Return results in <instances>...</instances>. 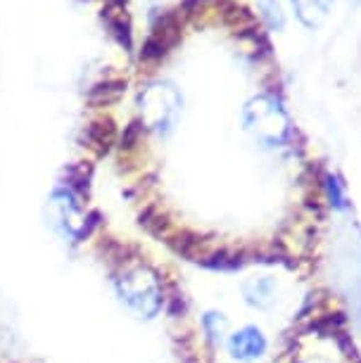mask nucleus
<instances>
[{"label": "nucleus", "mask_w": 361, "mask_h": 363, "mask_svg": "<svg viewBox=\"0 0 361 363\" xmlns=\"http://www.w3.org/2000/svg\"><path fill=\"white\" fill-rule=\"evenodd\" d=\"M112 287L119 304L140 320H155L167 304L157 273L145 264L119 266L112 273Z\"/></svg>", "instance_id": "obj_1"}, {"label": "nucleus", "mask_w": 361, "mask_h": 363, "mask_svg": "<svg viewBox=\"0 0 361 363\" xmlns=\"http://www.w3.org/2000/svg\"><path fill=\"white\" fill-rule=\"evenodd\" d=\"M43 218L60 240L70 245H81L93 235L98 225V211H86L81 204V195H77L67 183H57L45 197Z\"/></svg>", "instance_id": "obj_2"}, {"label": "nucleus", "mask_w": 361, "mask_h": 363, "mask_svg": "<svg viewBox=\"0 0 361 363\" xmlns=\"http://www.w3.org/2000/svg\"><path fill=\"white\" fill-rule=\"evenodd\" d=\"M269 349V337L264 335L260 325L248 323L240 325L238 330L228 333L226 337V352L233 361L238 363H255L264 359Z\"/></svg>", "instance_id": "obj_3"}, {"label": "nucleus", "mask_w": 361, "mask_h": 363, "mask_svg": "<svg viewBox=\"0 0 361 363\" xmlns=\"http://www.w3.org/2000/svg\"><path fill=\"white\" fill-rule=\"evenodd\" d=\"M243 299L255 311H271L278 299V283L274 276H252L240 285Z\"/></svg>", "instance_id": "obj_4"}, {"label": "nucleus", "mask_w": 361, "mask_h": 363, "mask_svg": "<svg viewBox=\"0 0 361 363\" xmlns=\"http://www.w3.org/2000/svg\"><path fill=\"white\" fill-rule=\"evenodd\" d=\"M200 328H202L204 340H207L212 347L221 345V342H226V337H228V318L223 311L207 309L200 316Z\"/></svg>", "instance_id": "obj_5"}, {"label": "nucleus", "mask_w": 361, "mask_h": 363, "mask_svg": "<svg viewBox=\"0 0 361 363\" xmlns=\"http://www.w3.org/2000/svg\"><path fill=\"white\" fill-rule=\"evenodd\" d=\"M84 135H86L88 147H93L98 155H105L107 150L112 147L117 131H114V124L110 119H98V121H93L91 126H86Z\"/></svg>", "instance_id": "obj_6"}, {"label": "nucleus", "mask_w": 361, "mask_h": 363, "mask_svg": "<svg viewBox=\"0 0 361 363\" xmlns=\"http://www.w3.org/2000/svg\"><path fill=\"white\" fill-rule=\"evenodd\" d=\"M102 19H105L112 36L117 38V43L128 50V48H131V22H128V17L124 15V10L107 5V8L102 10Z\"/></svg>", "instance_id": "obj_7"}, {"label": "nucleus", "mask_w": 361, "mask_h": 363, "mask_svg": "<svg viewBox=\"0 0 361 363\" xmlns=\"http://www.w3.org/2000/svg\"><path fill=\"white\" fill-rule=\"evenodd\" d=\"M204 269L209 271H219V273H233V271H240L243 269V259L240 255H233L228 250H219V252H212V255H204L202 259H197Z\"/></svg>", "instance_id": "obj_8"}, {"label": "nucleus", "mask_w": 361, "mask_h": 363, "mask_svg": "<svg viewBox=\"0 0 361 363\" xmlns=\"http://www.w3.org/2000/svg\"><path fill=\"white\" fill-rule=\"evenodd\" d=\"M126 91V81L121 79H112V81H102V84L93 86L91 93H88V100L93 102V105H112V102H117L121 95Z\"/></svg>", "instance_id": "obj_9"}, {"label": "nucleus", "mask_w": 361, "mask_h": 363, "mask_svg": "<svg viewBox=\"0 0 361 363\" xmlns=\"http://www.w3.org/2000/svg\"><path fill=\"white\" fill-rule=\"evenodd\" d=\"M167 52H169V45L162 43L160 38L148 36V40H145V43H143L140 60H143V62H157V60L165 57Z\"/></svg>", "instance_id": "obj_10"}, {"label": "nucleus", "mask_w": 361, "mask_h": 363, "mask_svg": "<svg viewBox=\"0 0 361 363\" xmlns=\"http://www.w3.org/2000/svg\"><path fill=\"white\" fill-rule=\"evenodd\" d=\"M326 193H328V200L335 209H347V200H345V190L343 183L338 181L335 176H326Z\"/></svg>", "instance_id": "obj_11"}, {"label": "nucleus", "mask_w": 361, "mask_h": 363, "mask_svg": "<svg viewBox=\"0 0 361 363\" xmlns=\"http://www.w3.org/2000/svg\"><path fill=\"white\" fill-rule=\"evenodd\" d=\"M223 19H226L231 26H243V24H252V22H255L252 12L240 8V5H228V12H223Z\"/></svg>", "instance_id": "obj_12"}, {"label": "nucleus", "mask_w": 361, "mask_h": 363, "mask_svg": "<svg viewBox=\"0 0 361 363\" xmlns=\"http://www.w3.org/2000/svg\"><path fill=\"white\" fill-rule=\"evenodd\" d=\"M262 12H264V19L269 22L271 29H281L283 15H281V8H278L276 0H262Z\"/></svg>", "instance_id": "obj_13"}, {"label": "nucleus", "mask_w": 361, "mask_h": 363, "mask_svg": "<svg viewBox=\"0 0 361 363\" xmlns=\"http://www.w3.org/2000/svg\"><path fill=\"white\" fill-rule=\"evenodd\" d=\"M140 131H143L140 121H131V124L124 128V135H121V147H133L135 140H138Z\"/></svg>", "instance_id": "obj_14"}, {"label": "nucleus", "mask_w": 361, "mask_h": 363, "mask_svg": "<svg viewBox=\"0 0 361 363\" xmlns=\"http://www.w3.org/2000/svg\"><path fill=\"white\" fill-rule=\"evenodd\" d=\"M202 3H204V0H183L181 10L186 12V15H195V12L202 8Z\"/></svg>", "instance_id": "obj_15"}]
</instances>
